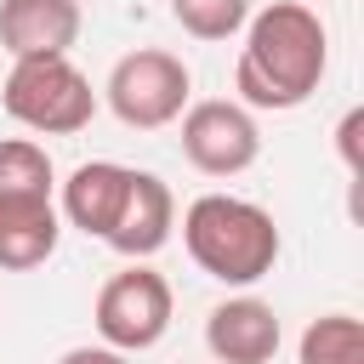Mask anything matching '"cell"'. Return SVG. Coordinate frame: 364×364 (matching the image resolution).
<instances>
[{"label":"cell","instance_id":"obj_14","mask_svg":"<svg viewBox=\"0 0 364 364\" xmlns=\"http://www.w3.org/2000/svg\"><path fill=\"white\" fill-rule=\"evenodd\" d=\"M171 17L193 40H233L250 23V0H171Z\"/></svg>","mask_w":364,"mask_h":364},{"label":"cell","instance_id":"obj_11","mask_svg":"<svg viewBox=\"0 0 364 364\" xmlns=\"http://www.w3.org/2000/svg\"><path fill=\"white\" fill-rule=\"evenodd\" d=\"M57 239H63V216H57L51 193L0 199V273H28V267L51 262Z\"/></svg>","mask_w":364,"mask_h":364},{"label":"cell","instance_id":"obj_7","mask_svg":"<svg viewBox=\"0 0 364 364\" xmlns=\"http://www.w3.org/2000/svg\"><path fill=\"white\" fill-rule=\"evenodd\" d=\"M279 341H284L279 313L262 296H228L205 318V347L216 364H273Z\"/></svg>","mask_w":364,"mask_h":364},{"label":"cell","instance_id":"obj_9","mask_svg":"<svg viewBox=\"0 0 364 364\" xmlns=\"http://www.w3.org/2000/svg\"><path fill=\"white\" fill-rule=\"evenodd\" d=\"M171 228H176V199H171V188H165L154 171H131L125 205H119V216H114V228H108V245H114L119 256H131V262H148L154 250H165Z\"/></svg>","mask_w":364,"mask_h":364},{"label":"cell","instance_id":"obj_2","mask_svg":"<svg viewBox=\"0 0 364 364\" xmlns=\"http://www.w3.org/2000/svg\"><path fill=\"white\" fill-rule=\"evenodd\" d=\"M182 245L216 284H256L279 262V222L239 193H199L182 210Z\"/></svg>","mask_w":364,"mask_h":364},{"label":"cell","instance_id":"obj_5","mask_svg":"<svg viewBox=\"0 0 364 364\" xmlns=\"http://www.w3.org/2000/svg\"><path fill=\"white\" fill-rule=\"evenodd\" d=\"M171 307H176V296H171L165 273H154L148 262H131V267H119L97 290L91 318H97L102 347H114V353H148V347L165 341Z\"/></svg>","mask_w":364,"mask_h":364},{"label":"cell","instance_id":"obj_13","mask_svg":"<svg viewBox=\"0 0 364 364\" xmlns=\"http://www.w3.org/2000/svg\"><path fill=\"white\" fill-rule=\"evenodd\" d=\"M51 182H57L51 154H46L34 136H0V199L51 193Z\"/></svg>","mask_w":364,"mask_h":364},{"label":"cell","instance_id":"obj_1","mask_svg":"<svg viewBox=\"0 0 364 364\" xmlns=\"http://www.w3.org/2000/svg\"><path fill=\"white\" fill-rule=\"evenodd\" d=\"M330 68V34L318 23V11L307 0H273L245 23V46H239V102L245 108H301L318 80Z\"/></svg>","mask_w":364,"mask_h":364},{"label":"cell","instance_id":"obj_15","mask_svg":"<svg viewBox=\"0 0 364 364\" xmlns=\"http://www.w3.org/2000/svg\"><path fill=\"white\" fill-rule=\"evenodd\" d=\"M358 131H364V108H347V119L336 125V148H341L347 171H358Z\"/></svg>","mask_w":364,"mask_h":364},{"label":"cell","instance_id":"obj_3","mask_svg":"<svg viewBox=\"0 0 364 364\" xmlns=\"http://www.w3.org/2000/svg\"><path fill=\"white\" fill-rule=\"evenodd\" d=\"M0 108L40 136H74L91 125L97 114V91L91 80L68 63V57H23L11 63L6 85H0Z\"/></svg>","mask_w":364,"mask_h":364},{"label":"cell","instance_id":"obj_6","mask_svg":"<svg viewBox=\"0 0 364 364\" xmlns=\"http://www.w3.org/2000/svg\"><path fill=\"white\" fill-rule=\"evenodd\" d=\"M262 154V131L250 119L245 102L228 97H205L182 108V159L205 176H239L250 171Z\"/></svg>","mask_w":364,"mask_h":364},{"label":"cell","instance_id":"obj_10","mask_svg":"<svg viewBox=\"0 0 364 364\" xmlns=\"http://www.w3.org/2000/svg\"><path fill=\"white\" fill-rule=\"evenodd\" d=\"M125 188H131V165H119V159H85V165L68 171L57 216L68 228L91 233V239H108V228H114V216L125 205Z\"/></svg>","mask_w":364,"mask_h":364},{"label":"cell","instance_id":"obj_12","mask_svg":"<svg viewBox=\"0 0 364 364\" xmlns=\"http://www.w3.org/2000/svg\"><path fill=\"white\" fill-rule=\"evenodd\" d=\"M296 364H364V324L353 313H324L301 330Z\"/></svg>","mask_w":364,"mask_h":364},{"label":"cell","instance_id":"obj_4","mask_svg":"<svg viewBox=\"0 0 364 364\" xmlns=\"http://www.w3.org/2000/svg\"><path fill=\"white\" fill-rule=\"evenodd\" d=\"M108 108L119 125L131 131H159L171 119H182L188 97H193V74L176 51H159V46H142V51H125L114 68H108V85H102Z\"/></svg>","mask_w":364,"mask_h":364},{"label":"cell","instance_id":"obj_16","mask_svg":"<svg viewBox=\"0 0 364 364\" xmlns=\"http://www.w3.org/2000/svg\"><path fill=\"white\" fill-rule=\"evenodd\" d=\"M57 364H131L125 353H114V347H68Z\"/></svg>","mask_w":364,"mask_h":364},{"label":"cell","instance_id":"obj_8","mask_svg":"<svg viewBox=\"0 0 364 364\" xmlns=\"http://www.w3.org/2000/svg\"><path fill=\"white\" fill-rule=\"evenodd\" d=\"M80 40V0H0V46L23 57H68Z\"/></svg>","mask_w":364,"mask_h":364}]
</instances>
